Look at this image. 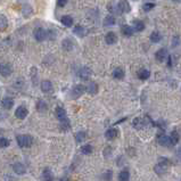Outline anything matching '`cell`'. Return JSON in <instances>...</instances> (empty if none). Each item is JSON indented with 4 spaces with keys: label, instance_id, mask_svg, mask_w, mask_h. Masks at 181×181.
Instances as JSON below:
<instances>
[{
    "label": "cell",
    "instance_id": "2",
    "mask_svg": "<svg viewBox=\"0 0 181 181\" xmlns=\"http://www.w3.org/2000/svg\"><path fill=\"white\" fill-rule=\"evenodd\" d=\"M86 87L82 86V84H78V86H75L74 88L72 89V92H71V97H72L73 99H78L79 97H81V96L84 93V91H86Z\"/></svg>",
    "mask_w": 181,
    "mask_h": 181
},
{
    "label": "cell",
    "instance_id": "19",
    "mask_svg": "<svg viewBox=\"0 0 181 181\" xmlns=\"http://www.w3.org/2000/svg\"><path fill=\"white\" fill-rule=\"evenodd\" d=\"M133 29L137 32H141V31L145 30V23L140 20H136L133 21Z\"/></svg>",
    "mask_w": 181,
    "mask_h": 181
},
{
    "label": "cell",
    "instance_id": "29",
    "mask_svg": "<svg viewBox=\"0 0 181 181\" xmlns=\"http://www.w3.org/2000/svg\"><path fill=\"white\" fill-rule=\"evenodd\" d=\"M170 138H171L172 145H177V144L179 142V140H180V135H179V132L177 131V130H174V131L171 132Z\"/></svg>",
    "mask_w": 181,
    "mask_h": 181
},
{
    "label": "cell",
    "instance_id": "4",
    "mask_svg": "<svg viewBox=\"0 0 181 181\" xmlns=\"http://www.w3.org/2000/svg\"><path fill=\"white\" fill-rule=\"evenodd\" d=\"M168 57H169L168 50L165 49V48H162V49L157 50L156 54H155V58H156V60L160 63L165 62V60H168Z\"/></svg>",
    "mask_w": 181,
    "mask_h": 181
},
{
    "label": "cell",
    "instance_id": "17",
    "mask_svg": "<svg viewBox=\"0 0 181 181\" xmlns=\"http://www.w3.org/2000/svg\"><path fill=\"white\" fill-rule=\"evenodd\" d=\"M168 168L169 166H166V165H163V164H161V163H158L157 165H155L154 170L158 175H163V174H165V172L168 171Z\"/></svg>",
    "mask_w": 181,
    "mask_h": 181
},
{
    "label": "cell",
    "instance_id": "33",
    "mask_svg": "<svg viewBox=\"0 0 181 181\" xmlns=\"http://www.w3.org/2000/svg\"><path fill=\"white\" fill-rule=\"evenodd\" d=\"M81 151H82V154H84V155H90L92 153V146L84 145L82 148H81Z\"/></svg>",
    "mask_w": 181,
    "mask_h": 181
},
{
    "label": "cell",
    "instance_id": "12",
    "mask_svg": "<svg viewBox=\"0 0 181 181\" xmlns=\"http://www.w3.org/2000/svg\"><path fill=\"white\" fill-rule=\"evenodd\" d=\"M41 90L43 92H46V93H50V92L53 91V83L48 81V80H45L41 82Z\"/></svg>",
    "mask_w": 181,
    "mask_h": 181
},
{
    "label": "cell",
    "instance_id": "28",
    "mask_svg": "<svg viewBox=\"0 0 181 181\" xmlns=\"http://www.w3.org/2000/svg\"><path fill=\"white\" fill-rule=\"evenodd\" d=\"M150 76V72H149L148 69H140L138 72V78L140 80H147Z\"/></svg>",
    "mask_w": 181,
    "mask_h": 181
},
{
    "label": "cell",
    "instance_id": "11",
    "mask_svg": "<svg viewBox=\"0 0 181 181\" xmlns=\"http://www.w3.org/2000/svg\"><path fill=\"white\" fill-rule=\"evenodd\" d=\"M121 32L122 34L124 36H133V33H135V29L132 26H130V25H123V26L121 27Z\"/></svg>",
    "mask_w": 181,
    "mask_h": 181
},
{
    "label": "cell",
    "instance_id": "23",
    "mask_svg": "<svg viewBox=\"0 0 181 181\" xmlns=\"http://www.w3.org/2000/svg\"><path fill=\"white\" fill-rule=\"evenodd\" d=\"M149 39L153 43H158L162 40V34L158 31H154V32H151Z\"/></svg>",
    "mask_w": 181,
    "mask_h": 181
},
{
    "label": "cell",
    "instance_id": "6",
    "mask_svg": "<svg viewBox=\"0 0 181 181\" xmlns=\"http://www.w3.org/2000/svg\"><path fill=\"white\" fill-rule=\"evenodd\" d=\"M158 144H160L161 146H163V147H169V146L172 145L171 138H170L169 136H166V135L158 136Z\"/></svg>",
    "mask_w": 181,
    "mask_h": 181
},
{
    "label": "cell",
    "instance_id": "14",
    "mask_svg": "<svg viewBox=\"0 0 181 181\" xmlns=\"http://www.w3.org/2000/svg\"><path fill=\"white\" fill-rule=\"evenodd\" d=\"M124 75H125L124 69H121V67H116V69L113 71V78L116 80H122L124 78Z\"/></svg>",
    "mask_w": 181,
    "mask_h": 181
},
{
    "label": "cell",
    "instance_id": "5",
    "mask_svg": "<svg viewBox=\"0 0 181 181\" xmlns=\"http://www.w3.org/2000/svg\"><path fill=\"white\" fill-rule=\"evenodd\" d=\"M29 114V111H27L26 107H24V106H20V107H17L16 112H15V116H16L17 119L20 120H23L25 119Z\"/></svg>",
    "mask_w": 181,
    "mask_h": 181
},
{
    "label": "cell",
    "instance_id": "39",
    "mask_svg": "<svg viewBox=\"0 0 181 181\" xmlns=\"http://www.w3.org/2000/svg\"><path fill=\"white\" fill-rule=\"evenodd\" d=\"M38 109H39L40 112H43V111H46L47 109L46 102H43V100H40V102H38Z\"/></svg>",
    "mask_w": 181,
    "mask_h": 181
},
{
    "label": "cell",
    "instance_id": "10",
    "mask_svg": "<svg viewBox=\"0 0 181 181\" xmlns=\"http://www.w3.org/2000/svg\"><path fill=\"white\" fill-rule=\"evenodd\" d=\"M56 116L60 122L67 121V114H66V111L63 107H57L56 108Z\"/></svg>",
    "mask_w": 181,
    "mask_h": 181
},
{
    "label": "cell",
    "instance_id": "13",
    "mask_svg": "<svg viewBox=\"0 0 181 181\" xmlns=\"http://www.w3.org/2000/svg\"><path fill=\"white\" fill-rule=\"evenodd\" d=\"M117 3H119V7L122 13H129V12L131 10V7L129 5L128 0H119V2Z\"/></svg>",
    "mask_w": 181,
    "mask_h": 181
},
{
    "label": "cell",
    "instance_id": "8",
    "mask_svg": "<svg viewBox=\"0 0 181 181\" xmlns=\"http://www.w3.org/2000/svg\"><path fill=\"white\" fill-rule=\"evenodd\" d=\"M105 41L107 45H114L117 42V36L114 32H108L105 36Z\"/></svg>",
    "mask_w": 181,
    "mask_h": 181
},
{
    "label": "cell",
    "instance_id": "20",
    "mask_svg": "<svg viewBox=\"0 0 181 181\" xmlns=\"http://www.w3.org/2000/svg\"><path fill=\"white\" fill-rule=\"evenodd\" d=\"M60 22H62L63 25H65L67 27H71L73 25V18L69 15H64V16H62Z\"/></svg>",
    "mask_w": 181,
    "mask_h": 181
},
{
    "label": "cell",
    "instance_id": "31",
    "mask_svg": "<svg viewBox=\"0 0 181 181\" xmlns=\"http://www.w3.org/2000/svg\"><path fill=\"white\" fill-rule=\"evenodd\" d=\"M130 180V173L128 170H123L120 172L119 174V181H129Z\"/></svg>",
    "mask_w": 181,
    "mask_h": 181
},
{
    "label": "cell",
    "instance_id": "40",
    "mask_svg": "<svg viewBox=\"0 0 181 181\" xmlns=\"http://www.w3.org/2000/svg\"><path fill=\"white\" fill-rule=\"evenodd\" d=\"M69 0H57V6L58 7H64L67 3Z\"/></svg>",
    "mask_w": 181,
    "mask_h": 181
},
{
    "label": "cell",
    "instance_id": "34",
    "mask_svg": "<svg viewBox=\"0 0 181 181\" xmlns=\"http://www.w3.org/2000/svg\"><path fill=\"white\" fill-rule=\"evenodd\" d=\"M75 138H76V141H78V142L83 141V140L86 139V132H83V131L78 132V133L75 135Z\"/></svg>",
    "mask_w": 181,
    "mask_h": 181
},
{
    "label": "cell",
    "instance_id": "26",
    "mask_svg": "<svg viewBox=\"0 0 181 181\" xmlns=\"http://www.w3.org/2000/svg\"><path fill=\"white\" fill-rule=\"evenodd\" d=\"M8 26V20L3 14H0V31H5Z\"/></svg>",
    "mask_w": 181,
    "mask_h": 181
},
{
    "label": "cell",
    "instance_id": "38",
    "mask_svg": "<svg viewBox=\"0 0 181 181\" xmlns=\"http://www.w3.org/2000/svg\"><path fill=\"white\" fill-rule=\"evenodd\" d=\"M31 14H32V8H31L30 6H24V8H23V15L25 17H27V16H30Z\"/></svg>",
    "mask_w": 181,
    "mask_h": 181
},
{
    "label": "cell",
    "instance_id": "7",
    "mask_svg": "<svg viewBox=\"0 0 181 181\" xmlns=\"http://www.w3.org/2000/svg\"><path fill=\"white\" fill-rule=\"evenodd\" d=\"M13 72V69L9 64H0V74L2 76H9Z\"/></svg>",
    "mask_w": 181,
    "mask_h": 181
},
{
    "label": "cell",
    "instance_id": "9",
    "mask_svg": "<svg viewBox=\"0 0 181 181\" xmlns=\"http://www.w3.org/2000/svg\"><path fill=\"white\" fill-rule=\"evenodd\" d=\"M117 136H119V130L115 128H111L105 132V137H106V139H108V140L115 139Z\"/></svg>",
    "mask_w": 181,
    "mask_h": 181
},
{
    "label": "cell",
    "instance_id": "24",
    "mask_svg": "<svg viewBox=\"0 0 181 181\" xmlns=\"http://www.w3.org/2000/svg\"><path fill=\"white\" fill-rule=\"evenodd\" d=\"M73 32H74V34H76L78 36H81V38L87 34V30L83 26H81V25H76V26L74 27Z\"/></svg>",
    "mask_w": 181,
    "mask_h": 181
},
{
    "label": "cell",
    "instance_id": "37",
    "mask_svg": "<svg viewBox=\"0 0 181 181\" xmlns=\"http://www.w3.org/2000/svg\"><path fill=\"white\" fill-rule=\"evenodd\" d=\"M142 8H144L145 12H149V10H151L153 8H155V3L154 2H147L142 6Z\"/></svg>",
    "mask_w": 181,
    "mask_h": 181
},
{
    "label": "cell",
    "instance_id": "3",
    "mask_svg": "<svg viewBox=\"0 0 181 181\" xmlns=\"http://www.w3.org/2000/svg\"><path fill=\"white\" fill-rule=\"evenodd\" d=\"M33 36H34L36 41L41 42V41H43L48 36V32L43 30L42 27H36V30H34V32H33Z\"/></svg>",
    "mask_w": 181,
    "mask_h": 181
},
{
    "label": "cell",
    "instance_id": "1",
    "mask_svg": "<svg viewBox=\"0 0 181 181\" xmlns=\"http://www.w3.org/2000/svg\"><path fill=\"white\" fill-rule=\"evenodd\" d=\"M17 144L22 148H26L33 144V138L29 135H20L17 136Z\"/></svg>",
    "mask_w": 181,
    "mask_h": 181
},
{
    "label": "cell",
    "instance_id": "25",
    "mask_svg": "<svg viewBox=\"0 0 181 181\" xmlns=\"http://www.w3.org/2000/svg\"><path fill=\"white\" fill-rule=\"evenodd\" d=\"M115 17L113 16V15H108V16L105 17V20H104V26L108 27V26H113L114 24H115Z\"/></svg>",
    "mask_w": 181,
    "mask_h": 181
},
{
    "label": "cell",
    "instance_id": "18",
    "mask_svg": "<svg viewBox=\"0 0 181 181\" xmlns=\"http://www.w3.org/2000/svg\"><path fill=\"white\" fill-rule=\"evenodd\" d=\"M1 104H2V107L5 109H10L14 106V100H13V98H10V97H6V98L2 99Z\"/></svg>",
    "mask_w": 181,
    "mask_h": 181
},
{
    "label": "cell",
    "instance_id": "36",
    "mask_svg": "<svg viewBox=\"0 0 181 181\" xmlns=\"http://www.w3.org/2000/svg\"><path fill=\"white\" fill-rule=\"evenodd\" d=\"M10 144V141L6 138H0V147L1 148H5V147H8Z\"/></svg>",
    "mask_w": 181,
    "mask_h": 181
},
{
    "label": "cell",
    "instance_id": "30",
    "mask_svg": "<svg viewBox=\"0 0 181 181\" xmlns=\"http://www.w3.org/2000/svg\"><path fill=\"white\" fill-rule=\"evenodd\" d=\"M42 178L45 181H54V174L51 173L49 169H46L42 173Z\"/></svg>",
    "mask_w": 181,
    "mask_h": 181
},
{
    "label": "cell",
    "instance_id": "35",
    "mask_svg": "<svg viewBox=\"0 0 181 181\" xmlns=\"http://www.w3.org/2000/svg\"><path fill=\"white\" fill-rule=\"evenodd\" d=\"M113 172L112 171H106L104 174H102V179L105 181H111L112 180V178H113Z\"/></svg>",
    "mask_w": 181,
    "mask_h": 181
},
{
    "label": "cell",
    "instance_id": "32",
    "mask_svg": "<svg viewBox=\"0 0 181 181\" xmlns=\"http://www.w3.org/2000/svg\"><path fill=\"white\" fill-rule=\"evenodd\" d=\"M63 48L65 50H71L73 48V42L72 40L69 39H65L64 41H63Z\"/></svg>",
    "mask_w": 181,
    "mask_h": 181
},
{
    "label": "cell",
    "instance_id": "15",
    "mask_svg": "<svg viewBox=\"0 0 181 181\" xmlns=\"http://www.w3.org/2000/svg\"><path fill=\"white\" fill-rule=\"evenodd\" d=\"M13 170L15 173H17V174H24V173L26 172V169H25V166H24L22 163H16V164H14Z\"/></svg>",
    "mask_w": 181,
    "mask_h": 181
},
{
    "label": "cell",
    "instance_id": "16",
    "mask_svg": "<svg viewBox=\"0 0 181 181\" xmlns=\"http://www.w3.org/2000/svg\"><path fill=\"white\" fill-rule=\"evenodd\" d=\"M90 75H91V69H88V67H82L79 71V76L83 80H87Z\"/></svg>",
    "mask_w": 181,
    "mask_h": 181
},
{
    "label": "cell",
    "instance_id": "41",
    "mask_svg": "<svg viewBox=\"0 0 181 181\" xmlns=\"http://www.w3.org/2000/svg\"><path fill=\"white\" fill-rule=\"evenodd\" d=\"M178 43H179V38H178V36H174V38H173V40H172V46L177 47V46H178Z\"/></svg>",
    "mask_w": 181,
    "mask_h": 181
},
{
    "label": "cell",
    "instance_id": "21",
    "mask_svg": "<svg viewBox=\"0 0 181 181\" xmlns=\"http://www.w3.org/2000/svg\"><path fill=\"white\" fill-rule=\"evenodd\" d=\"M86 89H87V92L90 93V95H96L98 92V84L96 82H90L89 86L87 87Z\"/></svg>",
    "mask_w": 181,
    "mask_h": 181
},
{
    "label": "cell",
    "instance_id": "22",
    "mask_svg": "<svg viewBox=\"0 0 181 181\" xmlns=\"http://www.w3.org/2000/svg\"><path fill=\"white\" fill-rule=\"evenodd\" d=\"M132 124H133V126L136 129H142L146 125V121L144 119H141V117H136L133 120V122H132Z\"/></svg>",
    "mask_w": 181,
    "mask_h": 181
},
{
    "label": "cell",
    "instance_id": "27",
    "mask_svg": "<svg viewBox=\"0 0 181 181\" xmlns=\"http://www.w3.org/2000/svg\"><path fill=\"white\" fill-rule=\"evenodd\" d=\"M108 10L112 14H122L121 9H120V7H119V3L111 2L108 5Z\"/></svg>",
    "mask_w": 181,
    "mask_h": 181
}]
</instances>
